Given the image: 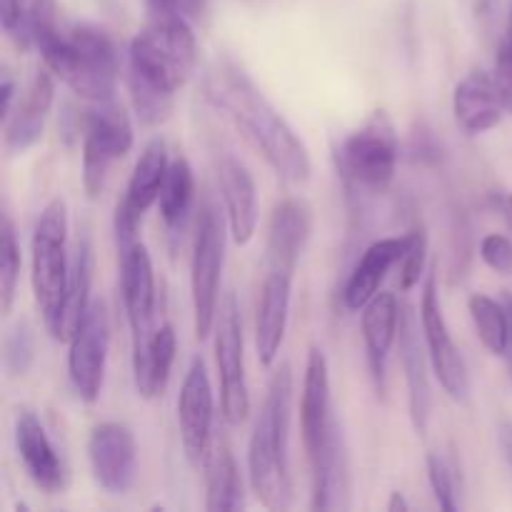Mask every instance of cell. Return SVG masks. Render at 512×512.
<instances>
[{
    "instance_id": "6da1fadb",
    "label": "cell",
    "mask_w": 512,
    "mask_h": 512,
    "mask_svg": "<svg viewBox=\"0 0 512 512\" xmlns=\"http://www.w3.org/2000/svg\"><path fill=\"white\" fill-rule=\"evenodd\" d=\"M205 98L243 133L280 178L293 185L308 183L313 173L308 148L243 68L220 63L205 80Z\"/></svg>"
},
{
    "instance_id": "7a4b0ae2",
    "label": "cell",
    "mask_w": 512,
    "mask_h": 512,
    "mask_svg": "<svg viewBox=\"0 0 512 512\" xmlns=\"http://www.w3.org/2000/svg\"><path fill=\"white\" fill-rule=\"evenodd\" d=\"M128 58L135 113L148 125L163 123L198 63L190 20L183 15H153L130 43Z\"/></svg>"
},
{
    "instance_id": "3957f363",
    "label": "cell",
    "mask_w": 512,
    "mask_h": 512,
    "mask_svg": "<svg viewBox=\"0 0 512 512\" xmlns=\"http://www.w3.org/2000/svg\"><path fill=\"white\" fill-rule=\"evenodd\" d=\"M290 410H293V370L280 365L268 383L263 408L248 445V475L255 498L268 510L293 505V478L288 463Z\"/></svg>"
},
{
    "instance_id": "277c9868",
    "label": "cell",
    "mask_w": 512,
    "mask_h": 512,
    "mask_svg": "<svg viewBox=\"0 0 512 512\" xmlns=\"http://www.w3.org/2000/svg\"><path fill=\"white\" fill-rule=\"evenodd\" d=\"M400 143L395 125L385 110H375L358 130L345 138L338 153V170L355 195L388 193L398 170Z\"/></svg>"
},
{
    "instance_id": "5b68a950",
    "label": "cell",
    "mask_w": 512,
    "mask_h": 512,
    "mask_svg": "<svg viewBox=\"0 0 512 512\" xmlns=\"http://www.w3.org/2000/svg\"><path fill=\"white\" fill-rule=\"evenodd\" d=\"M33 295L45 325L53 323L65 298L73 258L68 253V208L63 198H53L35 220L33 230Z\"/></svg>"
},
{
    "instance_id": "8992f818",
    "label": "cell",
    "mask_w": 512,
    "mask_h": 512,
    "mask_svg": "<svg viewBox=\"0 0 512 512\" xmlns=\"http://www.w3.org/2000/svg\"><path fill=\"white\" fill-rule=\"evenodd\" d=\"M225 265V225L213 203L200 208L195 223L193 260H190V295H193V323L198 340H205L215 328L220 300V280Z\"/></svg>"
},
{
    "instance_id": "52a82bcc",
    "label": "cell",
    "mask_w": 512,
    "mask_h": 512,
    "mask_svg": "<svg viewBox=\"0 0 512 512\" xmlns=\"http://www.w3.org/2000/svg\"><path fill=\"white\" fill-rule=\"evenodd\" d=\"M133 150V123L118 100L93 103L83 110V190L98 198L108 180L110 165Z\"/></svg>"
},
{
    "instance_id": "ba28073f",
    "label": "cell",
    "mask_w": 512,
    "mask_h": 512,
    "mask_svg": "<svg viewBox=\"0 0 512 512\" xmlns=\"http://www.w3.org/2000/svg\"><path fill=\"white\" fill-rule=\"evenodd\" d=\"M215 363L220 378V410L228 425H243L250 415V393L245 380L243 320L235 293H225L215 318Z\"/></svg>"
},
{
    "instance_id": "9c48e42d",
    "label": "cell",
    "mask_w": 512,
    "mask_h": 512,
    "mask_svg": "<svg viewBox=\"0 0 512 512\" xmlns=\"http://www.w3.org/2000/svg\"><path fill=\"white\" fill-rule=\"evenodd\" d=\"M168 168V148H165L163 140L153 138L140 153L123 200L115 208V245H118V253H125V250L138 243L143 215L158 203Z\"/></svg>"
},
{
    "instance_id": "30bf717a",
    "label": "cell",
    "mask_w": 512,
    "mask_h": 512,
    "mask_svg": "<svg viewBox=\"0 0 512 512\" xmlns=\"http://www.w3.org/2000/svg\"><path fill=\"white\" fill-rule=\"evenodd\" d=\"M420 323H423L425 348H428V358L435 370V378L440 380V385H443V390L450 398L465 403L470 395L468 365H465L463 353L455 345L448 323H445L435 273H428V278H425L423 298H420Z\"/></svg>"
},
{
    "instance_id": "8fae6325",
    "label": "cell",
    "mask_w": 512,
    "mask_h": 512,
    "mask_svg": "<svg viewBox=\"0 0 512 512\" xmlns=\"http://www.w3.org/2000/svg\"><path fill=\"white\" fill-rule=\"evenodd\" d=\"M110 348V315L103 300H90L78 330L70 338L68 375L73 390L85 403H95L100 398L108 365Z\"/></svg>"
},
{
    "instance_id": "7c38bea8",
    "label": "cell",
    "mask_w": 512,
    "mask_h": 512,
    "mask_svg": "<svg viewBox=\"0 0 512 512\" xmlns=\"http://www.w3.org/2000/svg\"><path fill=\"white\" fill-rule=\"evenodd\" d=\"M93 478L105 493L125 495L138 478V443L125 423H98L88 435Z\"/></svg>"
},
{
    "instance_id": "4fadbf2b",
    "label": "cell",
    "mask_w": 512,
    "mask_h": 512,
    "mask_svg": "<svg viewBox=\"0 0 512 512\" xmlns=\"http://www.w3.org/2000/svg\"><path fill=\"white\" fill-rule=\"evenodd\" d=\"M213 418V385H210L205 360L195 355L178 395L180 440H183L185 455L193 465L203 463L213 445Z\"/></svg>"
},
{
    "instance_id": "5bb4252c",
    "label": "cell",
    "mask_w": 512,
    "mask_h": 512,
    "mask_svg": "<svg viewBox=\"0 0 512 512\" xmlns=\"http://www.w3.org/2000/svg\"><path fill=\"white\" fill-rule=\"evenodd\" d=\"M338 418L333 415L330 400V368L328 358L318 345H313L305 363L303 398H300V433L308 463H315L328 445Z\"/></svg>"
},
{
    "instance_id": "9a60e30c",
    "label": "cell",
    "mask_w": 512,
    "mask_h": 512,
    "mask_svg": "<svg viewBox=\"0 0 512 512\" xmlns=\"http://www.w3.org/2000/svg\"><path fill=\"white\" fill-rule=\"evenodd\" d=\"M313 233V208L303 198H285L270 213L265 235V270L295 278Z\"/></svg>"
},
{
    "instance_id": "2e32d148",
    "label": "cell",
    "mask_w": 512,
    "mask_h": 512,
    "mask_svg": "<svg viewBox=\"0 0 512 512\" xmlns=\"http://www.w3.org/2000/svg\"><path fill=\"white\" fill-rule=\"evenodd\" d=\"M423 323H420V313H415L413 305H400V328H398V343H400V363H403L405 385H408V408L410 420L418 435L428 433L430 423V408H433V395H430V380H428V348H423L425 335L420 333Z\"/></svg>"
},
{
    "instance_id": "e0dca14e",
    "label": "cell",
    "mask_w": 512,
    "mask_h": 512,
    "mask_svg": "<svg viewBox=\"0 0 512 512\" xmlns=\"http://www.w3.org/2000/svg\"><path fill=\"white\" fill-rule=\"evenodd\" d=\"M55 83L50 70H35L23 93L15 98L3 118V148L8 155H23L43 138L45 123L53 110Z\"/></svg>"
},
{
    "instance_id": "ac0fdd59",
    "label": "cell",
    "mask_w": 512,
    "mask_h": 512,
    "mask_svg": "<svg viewBox=\"0 0 512 512\" xmlns=\"http://www.w3.org/2000/svg\"><path fill=\"white\" fill-rule=\"evenodd\" d=\"M15 448L35 488L48 495L68 488V468L50 443L38 415L28 408H20L15 415Z\"/></svg>"
},
{
    "instance_id": "d6986e66",
    "label": "cell",
    "mask_w": 512,
    "mask_h": 512,
    "mask_svg": "<svg viewBox=\"0 0 512 512\" xmlns=\"http://www.w3.org/2000/svg\"><path fill=\"white\" fill-rule=\"evenodd\" d=\"M453 113L455 123L468 135H483L503 123L510 110L493 70L475 68L455 85Z\"/></svg>"
},
{
    "instance_id": "ffe728a7",
    "label": "cell",
    "mask_w": 512,
    "mask_h": 512,
    "mask_svg": "<svg viewBox=\"0 0 512 512\" xmlns=\"http://www.w3.org/2000/svg\"><path fill=\"white\" fill-rule=\"evenodd\" d=\"M120 295L133 333V345H140L153 333L150 325L155 315L153 260L140 240L130 250L120 253Z\"/></svg>"
},
{
    "instance_id": "44dd1931",
    "label": "cell",
    "mask_w": 512,
    "mask_h": 512,
    "mask_svg": "<svg viewBox=\"0 0 512 512\" xmlns=\"http://www.w3.org/2000/svg\"><path fill=\"white\" fill-rule=\"evenodd\" d=\"M290 298H293V278L265 270L258 315H255V348H258V360L263 368H273L280 348H283L285 330H288Z\"/></svg>"
},
{
    "instance_id": "7402d4cb",
    "label": "cell",
    "mask_w": 512,
    "mask_h": 512,
    "mask_svg": "<svg viewBox=\"0 0 512 512\" xmlns=\"http://www.w3.org/2000/svg\"><path fill=\"white\" fill-rule=\"evenodd\" d=\"M220 195L225 203L230 235L235 245H248L258 230V190L250 170L235 155H223L218 163Z\"/></svg>"
},
{
    "instance_id": "603a6c76",
    "label": "cell",
    "mask_w": 512,
    "mask_h": 512,
    "mask_svg": "<svg viewBox=\"0 0 512 512\" xmlns=\"http://www.w3.org/2000/svg\"><path fill=\"white\" fill-rule=\"evenodd\" d=\"M405 245H408V240L403 235V238H380L365 248L363 258L355 263L353 273L348 275L343 285L345 308L353 310V313L363 310L380 293L383 280L403 260Z\"/></svg>"
},
{
    "instance_id": "cb8c5ba5",
    "label": "cell",
    "mask_w": 512,
    "mask_h": 512,
    "mask_svg": "<svg viewBox=\"0 0 512 512\" xmlns=\"http://www.w3.org/2000/svg\"><path fill=\"white\" fill-rule=\"evenodd\" d=\"M363 343L365 358H368L370 378L375 390H385V368H388V355L398 340L400 328V303L395 293H378L363 308Z\"/></svg>"
},
{
    "instance_id": "d4e9b609",
    "label": "cell",
    "mask_w": 512,
    "mask_h": 512,
    "mask_svg": "<svg viewBox=\"0 0 512 512\" xmlns=\"http://www.w3.org/2000/svg\"><path fill=\"white\" fill-rule=\"evenodd\" d=\"M178 353V335L170 323L155 328L140 345H133L135 388L145 400L165 393Z\"/></svg>"
},
{
    "instance_id": "484cf974",
    "label": "cell",
    "mask_w": 512,
    "mask_h": 512,
    "mask_svg": "<svg viewBox=\"0 0 512 512\" xmlns=\"http://www.w3.org/2000/svg\"><path fill=\"white\" fill-rule=\"evenodd\" d=\"M313 470V500L310 510H345L350 495V473H348V453H345V438L340 420L330 435L328 445L320 453Z\"/></svg>"
},
{
    "instance_id": "4316f807",
    "label": "cell",
    "mask_w": 512,
    "mask_h": 512,
    "mask_svg": "<svg viewBox=\"0 0 512 512\" xmlns=\"http://www.w3.org/2000/svg\"><path fill=\"white\" fill-rule=\"evenodd\" d=\"M205 468V510L238 512L245 508V488L228 440L218 438L203 460Z\"/></svg>"
},
{
    "instance_id": "83f0119b",
    "label": "cell",
    "mask_w": 512,
    "mask_h": 512,
    "mask_svg": "<svg viewBox=\"0 0 512 512\" xmlns=\"http://www.w3.org/2000/svg\"><path fill=\"white\" fill-rule=\"evenodd\" d=\"M90 280H93V250H90L88 238H80L73 250V268H70L68 290L60 303L58 315L53 323L45 325L53 340L58 343H70L73 333L78 330L85 310L90 305Z\"/></svg>"
},
{
    "instance_id": "f1b7e54d",
    "label": "cell",
    "mask_w": 512,
    "mask_h": 512,
    "mask_svg": "<svg viewBox=\"0 0 512 512\" xmlns=\"http://www.w3.org/2000/svg\"><path fill=\"white\" fill-rule=\"evenodd\" d=\"M195 200V173L190 168L188 158L178 155L175 160H170L168 175H165L163 190H160V218H163L165 228L173 235H178L185 228L190 218V210H193Z\"/></svg>"
},
{
    "instance_id": "f546056e",
    "label": "cell",
    "mask_w": 512,
    "mask_h": 512,
    "mask_svg": "<svg viewBox=\"0 0 512 512\" xmlns=\"http://www.w3.org/2000/svg\"><path fill=\"white\" fill-rule=\"evenodd\" d=\"M470 318H473L475 330H478L480 343L488 348V353L505 358L510 340V315L505 300H495L490 295L475 293L470 295Z\"/></svg>"
},
{
    "instance_id": "4dcf8cb0",
    "label": "cell",
    "mask_w": 512,
    "mask_h": 512,
    "mask_svg": "<svg viewBox=\"0 0 512 512\" xmlns=\"http://www.w3.org/2000/svg\"><path fill=\"white\" fill-rule=\"evenodd\" d=\"M20 243L15 235V225L10 215H3V233H0V310L10 313L20 280Z\"/></svg>"
},
{
    "instance_id": "1f68e13d",
    "label": "cell",
    "mask_w": 512,
    "mask_h": 512,
    "mask_svg": "<svg viewBox=\"0 0 512 512\" xmlns=\"http://www.w3.org/2000/svg\"><path fill=\"white\" fill-rule=\"evenodd\" d=\"M35 360V330L28 320H18L5 335L3 363L10 378H23Z\"/></svg>"
},
{
    "instance_id": "d6a6232c",
    "label": "cell",
    "mask_w": 512,
    "mask_h": 512,
    "mask_svg": "<svg viewBox=\"0 0 512 512\" xmlns=\"http://www.w3.org/2000/svg\"><path fill=\"white\" fill-rule=\"evenodd\" d=\"M405 240H408V245H405L403 260H400V290H403V293H410L425 275L428 233H425L423 225L418 223L405 233Z\"/></svg>"
},
{
    "instance_id": "836d02e7",
    "label": "cell",
    "mask_w": 512,
    "mask_h": 512,
    "mask_svg": "<svg viewBox=\"0 0 512 512\" xmlns=\"http://www.w3.org/2000/svg\"><path fill=\"white\" fill-rule=\"evenodd\" d=\"M428 480L433 488L440 510L455 512L458 503V485H455V468L438 453H428Z\"/></svg>"
},
{
    "instance_id": "e575fe53",
    "label": "cell",
    "mask_w": 512,
    "mask_h": 512,
    "mask_svg": "<svg viewBox=\"0 0 512 512\" xmlns=\"http://www.w3.org/2000/svg\"><path fill=\"white\" fill-rule=\"evenodd\" d=\"M480 258L498 275H512V240L500 233L485 235L480 243Z\"/></svg>"
},
{
    "instance_id": "d590c367",
    "label": "cell",
    "mask_w": 512,
    "mask_h": 512,
    "mask_svg": "<svg viewBox=\"0 0 512 512\" xmlns=\"http://www.w3.org/2000/svg\"><path fill=\"white\" fill-rule=\"evenodd\" d=\"M495 78H498L500 88H503L505 103L512 113V0H510V13H508V25H505V33L500 38L498 55H495Z\"/></svg>"
},
{
    "instance_id": "8d00e7d4",
    "label": "cell",
    "mask_w": 512,
    "mask_h": 512,
    "mask_svg": "<svg viewBox=\"0 0 512 512\" xmlns=\"http://www.w3.org/2000/svg\"><path fill=\"white\" fill-rule=\"evenodd\" d=\"M413 158L415 163H438L440 160V148L438 143L433 140L430 133H415L413 135Z\"/></svg>"
},
{
    "instance_id": "74e56055",
    "label": "cell",
    "mask_w": 512,
    "mask_h": 512,
    "mask_svg": "<svg viewBox=\"0 0 512 512\" xmlns=\"http://www.w3.org/2000/svg\"><path fill=\"white\" fill-rule=\"evenodd\" d=\"M30 0H0V20H3L5 33H13L18 28V23L23 20L25 8H28Z\"/></svg>"
},
{
    "instance_id": "f35d334b",
    "label": "cell",
    "mask_w": 512,
    "mask_h": 512,
    "mask_svg": "<svg viewBox=\"0 0 512 512\" xmlns=\"http://www.w3.org/2000/svg\"><path fill=\"white\" fill-rule=\"evenodd\" d=\"M498 445H500V453H503L505 463H508L510 473H512V423H500L498 425Z\"/></svg>"
},
{
    "instance_id": "ab89813d",
    "label": "cell",
    "mask_w": 512,
    "mask_h": 512,
    "mask_svg": "<svg viewBox=\"0 0 512 512\" xmlns=\"http://www.w3.org/2000/svg\"><path fill=\"white\" fill-rule=\"evenodd\" d=\"M0 95H3V108H0V110H3V113H0V115H3V118H5V115L10 113V108H13V103H15V80L10 78L8 73H3V83H0Z\"/></svg>"
},
{
    "instance_id": "60d3db41",
    "label": "cell",
    "mask_w": 512,
    "mask_h": 512,
    "mask_svg": "<svg viewBox=\"0 0 512 512\" xmlns=\"http://www.w3.org/2000/svg\"><path fill=\"white\" fill-rule=\"evenodd\" d=\"M503 300H505V305H508V315H510V340H508V350H505V360H508V368L512 375V295L505 293Z\"/></svg>"
},
{
    "instance_id": "b9f144b4",
    "label": "cell",
    "mask_w": 512,
    "mask_h": 512,
    "mask_svg": "<svg viewBox=\"0 0 512 512\" xmlns=\"http://www.w3.org/2000/svg\"><path fill=\"white\" fill-rule=\"evenodd\" d=\"M400 510H410V503L405 500L403 493H393L390 495V503H388V512H400Z\"/></svg>"
},
{
    "instance_id": "7bdbcfd3",
    "label": "cell",
    "mask_w": 512,
    "mask_h": 512,
    "mask_svg": "<svg viewBox=\"0 0 512 512\" xmlns=\"http://www.w3.org/2000/svg\"><path fill=\"white\" fill-rule=\"evenodd\" d=\"M510 208H512V198H510Z\"/></svg>"
}]
</instances>
